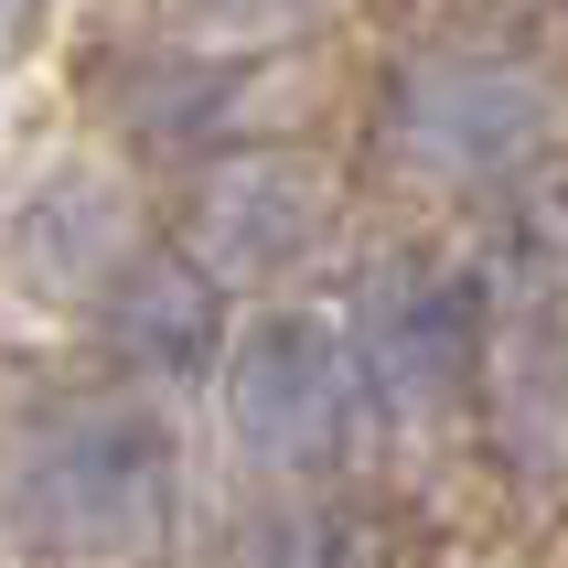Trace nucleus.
<instances>
[{"label":"nucleus","mask_w":568,"mask_h":568,"mask_svg":"<svg viewBox=\"0 0 568 568\" xmlns=\"http://www.w3.org/2000/svg\"><path fill=\"white\" fill-rule=\"evenodd\" d=\"M183 526V440L151 397H43L0 429V537L43 568H129Z\"/></svg>","instance_id":"f257e3e1"},{"label":"nucleus","mask_w":568,"mask_h":568,"mask_svg":"<svg viewBox=\"0 0 568 568\" xmlns=\"http://www.w3.org/2000/svg\"><path fill=\"white\" fill-rule=\"evenodd\" d=\"M236 568H386V537L376 515L344 505V494H312V483H290L280 505L247 526Z\"/></svg>","instance_id":"1a4fd4ad"},{"label":"nucleus","mask_w":568,"mask_h":568,"mask_svg":"<svg viewBox=\"0 0 568 568\" xmlns=\"http://www.w3.org/2000/svg\"><path fill=\"white\" fill-rule=\"evenodd\" d=\"M333 236V183L301 151H215L183 193V247L215 268L225 290L280 280Z\"/></svg>","instance_id":"423d86ee"},{"label":"nucleus","mask_w":568,"mask_h":568,"mask_svg":"<svg viewBox=\"0 0 568 568\" xmlns=\"http://www.w3.org/2000/svg\"><path fill=\"white\" fill-rule=\"evenodd\" d=\"M215 386H225V440L247 450L268 483L344 473L354 440H365V418H376V386L354 365L344 312H301V301L236 322Z\"/></svg>","instance_id":"f03ea898"},{"label":"nucleus","mask_w":568,"mask_h":568,"mask_svg":"<svg viewBox=\"0 0 568 568\" xmlns=\"http://www.w3.org/2000/svg\"><path fill=\"white\" fill-rule=\"evenodd\" d=\"M119 257H129V204L97 172H43L11 204V280L43 301H97Z\"/></svg>","instance_id":"6e6552de"},{"label":"nucleus","mask_w":568,"mask_h":568,"mask_svg":"<svg viewBox=\"0 0 568 568\" xmlns=\"http://www.w3.org/2000/svg\"><path fill=\"white\" fill-rule=\"evenodd\" d=\"M483 280V408L515 440V462H568V225L515 215L494 236Z\"/></svg>","instance_id":"20e7f679"},{"label":"nucleus","mask_w":568,"mask_h":568,"mask_svg":"<svg viewBox=\"0 0 568 568\" xmlns=\"http://www.w3.org/2000/svg\"><path fill=\"white\" fill-rule=\"evenodd\" d=\"M354 365L376 386V408H408V418H440L483 386V280L450 268V257H365L354 268Z\"/></svg>","instance_id":"39448f33"},{"label":"nucleus","mask_w":568,"mask_h":568,"mask_svg":"<svg viewBox=\"0 0 568 568\" xmlns=\"http://www.w3.org/2000/svg\"><path fill=\"white\" fill-rule=\"evenodd\" d=\"M87 312L108 365L140 386H204L225 365V280L193 247H129Z\"/></svg>","instance_id":"0eeeda50"},{"label":"nucleus","mask_w":568,"mask_h":568,"mask_svg":"<svg viewBox=\"0 0 568 568\" xmlns=\"http://www.w3.org/2000/svg\"><path fill=\"white\" fill-rule=\"evenodd\" d=\"M183 32H215V43H257V32H301L322 11H344V0H172Z\"/></svg>","instance_id":"9d476101"},{"label":"nucleus","mask_w":568,"mask_h":568,"mask_svg":"<svg viewBox=\"0 0 568 568\" xmlns=\"http://www.w3.org/2000/svg\"><path fill=\"white\" fill-rule=\"evenodd\" d=\"M558 87L515 54H418L376 108V140L408 183H440V193H494V183H526L537 161H558Z\"/></svg>","instance_id":"7ed1b4c3"}]
</instances>
